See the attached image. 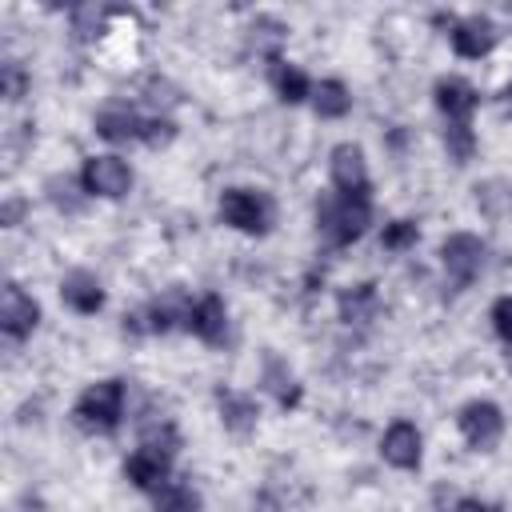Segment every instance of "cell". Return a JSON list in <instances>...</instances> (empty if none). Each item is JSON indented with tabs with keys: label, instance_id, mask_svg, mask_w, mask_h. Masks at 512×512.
I'll return each instance as SVG.
<instances>
[{
	"label": "cell",
	"instance_id": "9a60e30c",
	"mask_svg": "<svg viewBox=\"0 0 512 512\" xmlns=\"http://www.w3.org/2000/svg\"><path fill=\"white\" fill-rule=\"evenodd\" d=\"M60 300L76 312V316H96L104 308V284L96 272L88 268H72L64 280H60Z\"/></svg>",
	"mask_w": 512,
	"mask_h": 512
},
{
	"label": "cell",
	"instance_id": "ba28073f",
	"mask_svg": "<svg viewBox=\"0 0 512 512\" xmlns=\"http://www.w3.org/2000/svg\"><path fill=\"white\" fill-rule=\"evenodd\" d=\"M328 180L336 192L352 196V192H372V180H368V160H364V148L344 140L328 152Z\"/></svg>",
	"mask_w": 512,
	"mask_h": 512
},
{
	"label": "cell",
	"instance_id": "5bb4252c",
	"mask_svg": "<svg viewBox=\"0 0 512 512\" xmlns=\"http://www.w3.org/2000/svg\"><path fill=\"white\" fill-rule=\"evenodd\" d=\"M144 120H148V116H140V112L128 108V104H108V108L96 112L92 128H96V136L108 140V144H132V140H144Z\"/></svg>",
	"mask_w": 512,
	"mask_h": 512
},
{
	"label": "cell",
	"instance_id": "cb8c5ba5",
	"mask_svg": "<svg viewBox=\"0 0 512 512\" xmlns=\"http://www.w3.org/2000/svg\"><path fill=\"white\" fill-rule=\"evenodd\" d=\"M44 192H48V200L60 208V212H80L84 208V200H88V192H84V184H80V176H52L48 184H44Z\"/></svg>",
	"mask_w": 512,
	"mask_h": 512
},
{
	"label": "cell",
	"instance_id": "7c38bea8",
	"mask_svg": "<svg viewBox=\"0 0 512 512\" xmlns=\"http://www.w3.org/2000/svg\"><path fill=\"white\" fill-rule=\"evenodd\" d=\"M124 476H128L132 488H140V492H160V488L172 480V452L152 448V444H140L136 452H128Z\"/></svg>",
	"mask_w": 512,
	"mask_h": 512
},
{
	"label": "cell",
	"instance_id": "7402d4cb",
	"mask_svg": "<svg viewBox=\"0 0 512 512\" xmlns=\"http://www.w3.org/2000/svg\"><path fill=\"white\" fill-rule=\"evenodd\" d=\"M380 308V296H376V284H352L340 292V320L344 324H368Z\"/></svg>",
	"mask_w": 512,
	"mask_h": 512
},
{
	"label": "cell",
	"instance_id": "44dd1931",
	"mask_svg": "<svg viewBox=\"0 0 512 512\" xmlns=\"http://www.w3.org/2000/svg\"><path fill=\"white\" fill-rule=\"evenodd\" d=\"M476 208L488 220H512V180L492 176L476 184Z\"/></svg>",
	"mask_w": 512,
	"mask_h": 512
},
{
	"label": "cell",
	"instance_id": "2e32d148",
	"mask_svg": "<svg viewBox=\"0 0 512 512\" xmlns=\"http://www.w3.org/2000/svg\"><path fill=\"white\" fill-rule=\"evenodd\" d=\"M216 404H220V424H224L228 432H236V436L256 432V424H260V404H256V396L224 388V392L216 396Z\"/></svg>",
	"mask_w": 512,
	"mask_h": 512
},
{
	"label": "cell",
	"instance_id": "1f68e13d",
	"mask_svg": "<svg viewBox=\"0 0 512 512\" xmlns=\"http://www.w3.org/2000/svg\"><path fill=\"white\" fill-rule=\"evenodd\" d=\"M20 216H24V200H4V208H0V224H4V228H16Z\"/></svg>",
	"mask_w": 512,
	"mask_h": 512
},
{
	"label": "cell",
	"instance_id": "30bf717a",
	"mask_svg": "<svg viewBox=\"0 0 512 512\" xmlns=\"http://www.w3.org/2000/svg\"><path fill=\"white\" fill-rule=\"evenodd\" d=\"M184 328H188V332H192L200 344L220 348V344L228 340V304H224L216 292L196 296V300H192V308H188Z\"/></svg>",
	"mask_w": 512,
	"mask_h": 512
},
{
	"label": "cell",
	"instance_id": "8992f818",
	"mask_svg": "<svg viewBox=\"0 0 512 512\" xmlns=\"http://www.w3.org/2000/svg\"><path fill=\"white\" fill-rule=\"evenodd\" d=\"M484 252L488 248H484V240L476 232H452L440 244V264H444V272H448V280L456 288H468L484 268Z\"/></svg>",
	"mask_w": 512,
	"mask_h": 512
},
{
	"label": "cell",
	"instance_id": "6da1fadb",
	"mask_svg": "<svg viewBox=\"0 0 512 512\" xmlns=\"http://www.w3.org/2000/svg\"><path fill=\"white\" fill-rule=\"evenodd\" d=\"M372 224V192H328L316 200V228L336 244H356Z\"/></svg>",
	"mask_w": 512,
	"mask_h": 512
},
{
	"label": "cell",
	"instance_id": "ac0fdd59",
	"mask_svg": "<svg viewBox=\"0 0 512 512\" xmlns=\"http://www.w3.org/2000/svg\"><path fill=\"white\" fill-rule=\"evenodd\" d=\"M272 88H276V96L284 104H304V100H312V88L316 84L308 80L304 68H296L288 60H272Z\"/></svg>",
	"mask_w": 512,
	"mask_h": 512
},
{
	"label": "cell",
	"instance_id": "4316f807",
	"mask_svg": "<svg viewBox=\"0 0 512 512\" xmlns=\"http://www.w3.org/2000/svg\"><path fill=\"white\" fill-rule=\"evenodd\" d=\"M416 240H420L416 220H388L384 232H380V244L388 252H408V248H416Z\"/></svg>",
	"mask_w": 512,
	"mask_h": 512
},
{
	"label": "cell",
	"instance_id": "3957f363",
	"mask_svg": "<svg viewBox=\"0 0 512 512\" xmlns=\"http://www.w3.org/2000/svg\"><path fill=\"white\" fill-rule=\"evenodd\" d=\"M220 220L236 232L264 236L276 224V200L264 188H224L220 196Z\"/></svg>",
	"mask_w": 512,
	"mask_h": 512
},
{
	"label": "cell",
	"instance_id": "9c48e42d",
	"mask_svg": "<svg viewBox=\"0 0 512 512\" xmlns=\"http://www.w3.org/2000/svg\"><path fill=\"white\" fill-rule=\"evenodd\" d=\"M36 324H40V304L20 284L8 280L0 292V332L8 340H28L36 332Z\"/></svg>",
	"mask_w": 512,
	"mask_h": 512
},
{
	"label": "cell",
	"instance_id": "484cf974",
	"mask_svg": "<svg viewBox=\"0 0 512 512\" xmlns=\"http://www.w3.org/2000/svg\"><path fill=\"white\" fill-rule=\"evenodd\" d=\"M444 148H448V156L456 164H468L476 156V132H472V124H448L444 128Z\"/></svg>",
	"mask_w": 512,
	"mask_h": 512
},
{
	"label": "cell",
	"instance_id": "f1b7e54d",
	"mask_svg": "<svg viewBox=\"0 0 512 512\" xmlns=\"http://www.w3.org/2000/svg\"><path fill=\"white\" fill-rule=\"evenodd\" d=\"M176 140V120L172 116H148L144 120V140L140 144H148V148H168Z\"/></svg>",
	"mask_w": 512,
	"mask_h": 512
},
{
	"label": "cell",
	"instance_id": "4fadbf2b",
	"mask_svg": "<svg viewBox=\"0 0 512 512\" xmlns=\"http://www.w3.org/2000/svg\"><path fill=\"white\" fill-rule=\"evenodd\" d=\"M432 100H436V108H440V116L448 124H472V112L480 104V92L464 76H440L432 84Z\"/></svg>",
	"mask_w": 512,
	"mask_h": 512
},
{
	"label": "cell",
	"instance_id": "7a4b0ae2",
	"mask_svg": "<svg viewBox=\"0 0 512 512\" xmlns=\"http://www.w3.org/2000/svg\"><path fill=\"white\" fill-rule=\"evenodd\" d=\"M72 420L88 436H112L124 420V380L108 376V380L88 384L80 392V400L72 404Z\"/></svg>",
	"mask_w": 512,
	"mask_h": 512
},
{
	"label": "cell",
	"instance_id": "d6a6232c",
	"mask_svg": "<svg viewBox=\"0 0 512 512\" xmlns=\"http://www.w3.org/2000/svg\"><path fill=\"white\" fill-rule=\"evenodd\" d=\"M504 100H508V108H512V84H508V88H504Z\"/></svg>",
	"mask_w": 512,
	"mask_h": 512
},
{
	"label": "cell",
	"instance_id": "52a82bcc",
	"mask_svg": "<svg viewBox=\"0 0 512 512\" xmlns=\"http://www.w3.org/2000/svg\"><path fill=\"white\" fill-rule=\"evenodd\" d=\"M496 40H500V28L488 16H480V12H472V16H448V44H452L456 56L480 60V56H488L496 48Z\"/></svg>",
	"mask_w": 512,
	"mask_h": 512
},
{
	"label": "cell",
	"instance_id": "5b68a950",
	"mask_svg": "<svg viewBox=\"0 0 512 512\" xmlns=\"http://www.w3.org/2000/svg\"><path fill=\"white\" fill-rule=\"evenodd\" d=\"M80 184L88 196H100V200H120L128 188H132V164L116 152H104V156H88L84 168H80Z\"/></svg>",
	"mask_w": 512,
	"mask_h": 512
},
{
	"label": "cell",
	"instance_id": "277c9868",
	"mask_svg": "<svg viewBox=\"0 0 512 512\" xmlns=\"http://www.w3.org/2000/svg\"><path fill=\"white\" fill-rule=\"evenodd\" d=\"M456 428H460V436L472 452H492L504 436V412L492 400H468L456 412Z\"/></svg>",
	"mask_w": 512,
	"mask_h": 512
},
{
	"label": "cell",
	"instance_id": "4dcf8cb0",
	"mask_svg": "<svg viewBox=\"0 0 512 512\" xmlns=\"http://www.w3.org/2000/svg\"><path fill=\"white\" fill-rule=\"evenodd\" d=\"M444 512H496V508H488L484 500H476V496H456Z\"/></svg>",
	"mask_w": 512,
	"mask_h": 512
},
{
	"label": "cell",
	"instance_id": "ffe728a7",
	"mask_svg": "<svg viewBox=\"0 0 512 512\" xmlns=\"http://www.w3.org/2000/svg\"><path fill=\"white\" fill-rule=\"evenodd\" d=\"M260 384H264V388L276 396V404H280L284 412H292V408L300 404V384H296V376L288 372V364H284L280 356H268V360H264Z\"/></svg>",
	"mask_w": 512,
	"mask_h": 512
},
{
	"label": "cell",
	"instance_id": "603a6c76",
	"mask_svg": "<svg viewBox=\"0 0 512 512\" xmlns=\"http://www.w3.org/2000/svg\"><path fill=\"white\" fill-rule=\"evenodd\" d=\"M152 512H200V492L184 480H168L160 492H152Z\"/></svg>",
	"mask_w": 512,
	"mask_h": 512
},
{
	"label": "cell",
	"instance_id": "d6986e66",
	"mask_svg": "<svg viewBox=\"0 0 512 512\" xmlns=\"http://www.w3.org/2000/svg\"><path fill=\"white\" fill-rule=\"evenodd\" d=\"M312 112H316L320 120H340V116H348V112H352V92H348V84L336 80V76L320 80V84L312 88Z\"/></svg>",
	"mask_w": 512,
	"mask_h": 512
},
{
	"label": "cell",
	"instance_id": "f546056e",
	"mask_svg": "<svg viewBox=\"0 0 512 512\" xmlns=\"http://www.w3.org/2000/svg\"><path fill=\"white\" fill-rule=\"evenodd\" d=\"M488 316H492L496 336H500V340L512 348V296H500V300L492 304V312H488Z\"/></svg>",
	"mask_w": 512,
	"mask_h": 512
},
{
	"label": "cell",
	"instance_id": "8fae6325",
	"mask_svg": "<svg viewBox=\"0 0 512 512\" xmlns=\"http://www.w3.org/2000/svg\"><path fill=\"white\" fill-rule=\"evenodd\" d=\"M380 456L384 464L400 468V472H416L420 460H424V440H420V428L412 420H392L380 436Z\"/></svg>",
	"mask_w": 512,
	"mask_h": 512
},
{
	"label": "cell",
	"instance_id": "83f0119b",
	"mask_svg": "<svg viewBox=\"0 0 512 512\" xmlns=\"http://www.w3.org/2000/svg\"><path fill=\"white\" fill-rule=\"evenodd\" d=\"M24 88H28L24 64H20V60H4V64H0V92H4V100H20Z\"/></svg>",
	"mask_w": 512,
	"mask_h": 512
},
{
	"label": "cell",
	"instance_id": "d4e9b609",
	"mask_svg": "<svg viewBox=\"0 0 512 512\" xmlns=\"http://www.w3.org/2000/svg\"><path fill=\"white\" fill-rule=\"evenodd\" d=\"M248 32H252V44H256L260 56L280 60V44H284V36H288V28H284L280 20H272V16H256Z\"/></svg>",
	"mask_w": 512,
	"mask_h": 512
},
{
	"label": "cell",
	"instance_id": "e0dca14e",
	"mask_svg": "<svg viewBox=\"0 0 512 512\" xmlns=\"http://www.w3.org/2000/svg\"><path fill=\"white\" fill-rule=\"evenodd\" d=\"M188 308H192V300H188V292L184 288H172L168 296H160L144 316V332H172L176 324H184L188 320Z\"/></svg>",
	"mask_w": 512,
	"mask_h": 512
}]
</instances>
